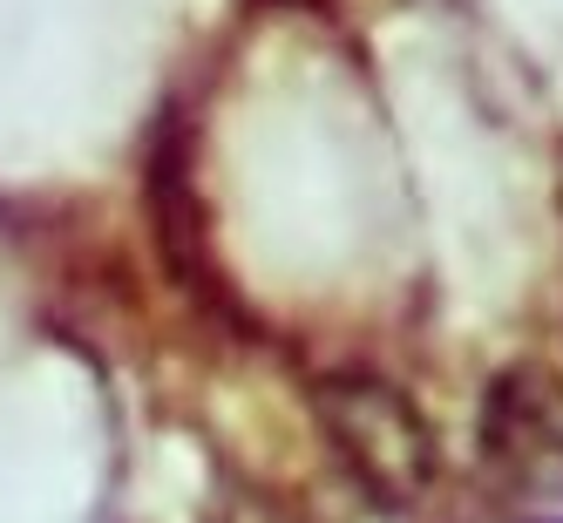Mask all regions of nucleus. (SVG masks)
<instances>
[{"instance_id":"1","label":"nucleus","mask_w":563,"mask_h":523,"mask_svg":"<svg viewBox=\"0 0 563 523\" xmlns=\"http://www.w3.org/2000/svg\"><path fill=\"white\" fill-rule=\"evenodd\" d=\"M319 422H327L333 449L353 462V476L394 503H408L434 476V435L415 401L387 381H367V374L327 381L319 388Z\"/></svg>"}]
</instances>
